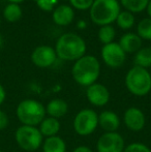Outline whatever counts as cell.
<instances>
[{"mask_svg": "<svg viewBox=\"0 0 151 152\" xmlns=\"http://www.w3.org/2000/svg\"><path fill=\"white\" fill-rule=\"evenodd\" d=\"M101 74V64L96 57L84 55L75 61L71 68L74 80L79 85L88 87L96 83Z\"/></svg>", "mask_w": 151, "mask_h": 152, "instance_id": "cell-1", "label": "cell"}, {"mask_svg": "<svg viewBox=\"0 0 151 152\" xmlns=\"http://www.w3.org/2000/svg\"><path fill=\"white\" fill-rule=\"evenodd\" d=\"M57 58L64 61H77L86 53V42L76 33H64L55 46Z\"/></svg>", "mask_w": 151, "mask_h": 152, "instance_id": "cell-2", "label": "cell"}, {"mask_svg": "<svg viewBox=\"0 0 151 152\" xmlns=\"http://www.w3.org/2000/svg\"><path fill=\"white\" fill-rule=\"evenodd\" d=\"M16 115L22 125L37 126L46 117V107L33 98L21 100L16 109Z\"/></svg>", "mask_w": 151, "mask_h": 152, "instance_id": "cell-3", "label": "cell"}, {"mask_svg": "<svg viewBox=\"0 0 151 152\" xmlns=\"http://www.w3.org/2000/svg\"><path fill=\"white\" fill-rule=\"evenodd\" d=\"M120 12L117 0H94L90 7V19L99 26L111 25L116 21Z\"/></svg>", "mask_w": 151, "mask_h": 152, "instance_id": "cell-4", "label": "cell"}, {"mask_svg": "<svg viewBox=\"0 0 151 152\" xmlns=\"http://www.w3.org/2000/svg\"><path fill=\"white\" fill-rule=\"evenodd\" d=\"M125 86L135 96H145L151 91V75L146 68L133 66L125 76Z\"/></svg>", "mask_w": 151, "mask_h": 152, "instance_id": "cell-5", "label": "cell"}, {"mask_svg": "<svg viewBox=\"0 0 151 152\" xmlns=\"http://www.w3.org/2000/svg\"><path fill=\"white\" fill-rule=\"evenodd\" d=\"M15 140L22 150L33 152L42 147L44 137L36 126L21 125L15 132Z\"/></svg>", "mask_w": 151, "mask_h": 152, "instance_id": "cell-6", "label": "cell"}, {"mask_svg": "<svg viewBox=\"0 0 151 152\" xmlns=\"http://www.w3.org/2000/svg\"><path fill=\"white\" fill-rule=\"evenodd\" d=\"M98 126V114L92 109H82L76 114L73 127L77 134L87 137L92 134Z\"/></svg>", "mask_w": 151, "mask_h": 152, "instance_id": "cell-7", "label": "cell"}, {"mask_svg": "<svg viewBox=\"0 0 151 152\" xmlns=\"http://www.w3.org/2000/svg\"><path fill=\"white\" fill-rule=\"evenodd\" d=\"M125 142L119 132H105L96 142L97 152H123Z\"/></svg>", "mask_w": 151, "mask_h": 152, "instance_id": "cell-8", "label": "cell"}, {"mask_svg": "<svg viewBox=\"0 0 151 152\" xmlns=\"http://www.w3.org/2000/svg\"><path fill=\"white\" fill-rule=\"evenodd\" d=\"M125 55L126 54L119 44L114 42L105 45L101 49V58L108 66L112 68L120 67L125 61Z\"/></svg>", "mask_w": 151, "mask_h": 152, "instance_id": "cell-9", "label": "cell"}, {"mask_svg": "<svg viewBox=\"0 0 151 152\" xmlns=\"http://www.w3.org/2000/svg\"><path fill=\"white\" fill-rule=\"evenodd\" d=\"M57 60L55 49L50 46H38L31 54V61L35 66L47 68L52 66Z\"/></svg>", "mask_w": 151, "mask_h": 152, "instance_id": "cell-10", "label": "cell"}, {"mask_svg": "<svg viewBox=\"0 0 151 152\" xmlns=\"http://www.w3.org/2000/svg\"><path fill=\"white\" fill-rule=\"evenodd\" d=\"M86 97L88 102L94 107H105L110 102V91L105 85L101 83H94L87 87Z\"/></svg>", "mask_w": 151, "mask_h": 152, "instance_id": "cell-11", "label": "cell"}, {"mask_svg": "<svg viewBox=\"0 0 151 152\" xmlns=\"http://www.w3.org/2000/svg\"><path fill=\"white\" fill-rule=\"evenodd\" d=\"M124 125L131 132H141L146 124V117L144 112L137 107H129L123 114Z\"/></svg>", "mask_w": 151, "mask_h": 152, "instance_id": "cell-12", "label": "cell"}, {"mask_svg": "<svg viewBox=\"0 0 151 152\" xmlns=\"http://www.w3.org/2000/svg\"><path fill=\"white\" fill-rule=\"evenodd\" d=\"M120 118L113 111H103L98 115V126L105 132H115L120 127Z\"/></svg>", "mask_w": 151, "mask_h": 152, "instance_id": "cell-13", "label": "cell"}, {"mask_svg": "<svg viewBox=\"0 0 151 152\" xmlns=\"http://www.w3.org/2000/svg\"><path fill=\"white\" fill-rule=\"evenodd\" d=\"M52 17L55 24L59 26H67L74 21L75 12L71 6L62 4V5H58L57 7H55Z\"/></svg>", "mask_w": 151, "mask_h": 152, "instance_id": "cell-14", "label": "cell"}, {"mask_svg": "<svg viewBox=\"0 0 151 152\" xmlns=\"http://www.w3.org/2000/svg\"><path fill=\"white\" fill-rule=\"evenodd\" d=\"M119 46L126 53H137L142 48V39L136 33H125L119 40Z\"/></svg>", "mask_w": 151, "mask_h": 152, "instance_id": "cell-15", "label": "cell"}, {"mask_svg": "<svg viewBox=\"0 0 151 152\" xmlns=\"http://www.w3.org/2000/svg\"><path fill=\"white\" fill-rule=\"evenodd\" d=\"M69 112V104L62 98H54L51 99L46 106V113L49 117L59 119L65 116Z\"/></svg>", "mask_w": 151, "mask_h": 152, "instance_id": "cell-16", "label": "cell"}, {"mask_svg": "<svg viewBox=\"0 0 151 152\" xmlns=\"http://www.w3.org/2000/svg\"><path fill=\"white\" fill-rule=\"evenodd\" d=\"M61 124L59 119L53 118V117H44V120L39 123L38 129H39L42 136L46 138L57 136L58 132H60Z\"/></svg>", "mask_w": 151, "mask_h": 152, "instance_id": "cell-17", "label": "cell"}, {"mask_svg": "<svg viewBox=\"0 0 151 152\" xmlns=\"http://www.w3.org/2000/svg\"><path fill=\"white\" fill-rule=\"evenodd\" d=\"M42 152H66V143L61 137L46 138L42 145Z\"/></svg>", "mask_w": 151, "mask_h": 152, "instance_id": "cell-18", "label": "cell"}, {"mask_svg": "<svg viewBox=\"0 0 151 152\" xmlns=\"http://www.w3.org/2000/svg\"><path fill=\"white\" fill-rule=\"evenodd\" d=\"M133 62L135 66L143 67L147 69L151 66V48L146 47V48H141L133 57Z\"/></svg>", "mask_w": 151, "mask_h": 152, "instance_id": "cell-19", "label": "cell"}, {"mask_svg": "<svg viewBox=\"0 0 151 152\" xmlns=\"http://www.w3.org/2000/svg\"><path fill=\"white\" fill-rule=\"evenodd\" d=\"M22 8L19 4L9 3L4 7L3 10V17L6 21L10 23H15L19 21L22 17Z\"/></svg>", "mask_w": 151, "mask_h": 152, "instance_id": "cell-20", "label": "cell"}, {"mask_svg": "<svg viewBox=\"0 0 151 152\" xmlns=\"http://www.w3.org/2000/svg\"><path fill=\"white\" fill-rule=\"evenodd\" d=\"M120 2L127 12L133 14V12H141L146 10L149 0H120Z\"/></svg>", "mask_w": 151, "mask_h": 152, "instance_id": "cell-21", "label": "cell"}, {"mask_svg": "<svg viewBox=\"0 0 151 152\" xmlns=\"http://www.w3.org/2000/svg\"><path fill=\"white\" fill-rule=\"evenodd\" d=\"M117 25L123 30H127L131 29L135 24V16L131 12L124 10V12H120L116 19Z\"/></svg>", "mask_w": 151, "mask_h": 152, "instance_id": "cell-22", "label": "cell"}, {"mask_svg": "<svg viewBox=\"0 0 151 152\" xmlns=\"http://www.w3.org/2000/svg\"><path fill=\"white\" fill-rule=\"evenodd\" d=\"M115 35H116V32H115V29L112 25L101 26L98 31V39L105 45L113 42Z\"/></svg>", "mask_w": 151, "mask_h": 152, "instance_id": "cell-23", "label": "cell"}, {"mask_svg": "<svg viewBox=\"0 0 151 152\" xmlns=\"http://www.w3.org/2000/svg\"><path fill=\"white\" fill-rule=\"evenodd\" d=\"M137 31L141 39L151 40V19L146 18L140 21L137 26Z\"/></svg>", "mask_w": 151, "mask_h": 152, "instance_id": "cell-24", "label": "cell"}, {"mask_svg": "<svg viewBox=\"0 0 151 152\" xmlns=\"http://www.w3.org/2000/svg\"><path fill=\"white\" fill-rule=\"evenodd\" d=\"M123 152H151V149L143 143L135 142L125 146Z\"/></svg>", "mask_w": 151, "mask_h": 152, "instance_id": "cell-25", "label": "cell"}, {"mask_svg": "<svg viewBox=\"0 0 151 152\" xmlns=\"http://www.w3.org/2000/svg\"><path fill=\"white\" fill-rule=\"evenodd\" d=\"M71 6L79 10H90L91 5L93 4L94 0H69Z\"/></svg>", "mask_w": 151, "mask_h": 152, "instance_id": "cell-26", "label": "cell"}, {"mask_svg": "<svg viewBox=\"0 0 151 152\" xmlns=\"http://www.w3.org/2000/svg\"><path fill=\"white\" fill-rule=\"evenodd\" d=\"M37 6L44 12H52L58 3V0H37Z\"/></svg>", "mask_w": 151, "mask_h": 152, "instance_id": "cell-27", "label": "cell"}, {"mask_svg": "<svg viewBox=\"0 0 151 152\" xmlns=\"http://www.w3.org/2000/svg\"><path fill=\"white\" fill-rule=\"evenodd\" d=\"M8 124H9V118L8 115L4 112L3 110L0 109V130H4L7 128Z\"/></svg>", "mask_w": 151, "mask_h": 152, "instance_id": "cell-28", "label": "cell"}, {"mask_svg": "<svg viewBox=\"0 0 151 152\" xmlns=\"http://www.w3.org/2000/svg\"><path fill=\"white\" fill-rule=\"evenodd\" d=\"M73 152H93V151H92V149L89 148L88 146H84V145H82V146L76 147V148L73 150Z\"/></svg>", "mask_w": 151, "mask_h": 152, "instance_id": "cell-29", "label": "cell"}, {"mask_svg": "<svg viewBox=\"0 0 151 152\" xmlns=\"http://www.w3.org/2000/svg\"><path fill=\"white\" fill-rule=\"evenodd\" d=\"M5 98H6V91L4 89V87L0 84V106L3 104V102H5Z\"/></svg>", "mask_w": 151, "mask_h": 152, "instance_id": "cell-30", "label": "cell"}, {"mask_svg": "<svg viewBox=\"0 0 151 152\" xmlns=\"http://www.w3.org/2000/svg\"><path fill=\"white\" fill-rule=\"evenodd\" d=\"M146 10H147L148 16H149V18L151 19V0H149V2H148V5H147V7H146Z\"/></svg>", "mask_w": 151, "mask_h": 152, "instance_id": "cell-31", "label": "cell"}, {"mask_svg": "<svg viewBox=\"0 0 151 152\" xmlns=\"http://www.w3.org/2000/svg\"><path fill=\"white\" fill-rule=\"evenodd\" d=\"M9 3H16V4H19L21 3V2H23L24 0H7Z\"/></svg>", "mask_w": 151, "mask_h": 152, "instance_id": "cell-32", "label": "cell"}, {"mask_svg": "<svg viewBox=\"0 0 151 152\" xmlns=\"http://www.w3.org/2000/svg\"><path fill=\"white\" fill-rule=\"evenodd\" d=\"M2 45H3V38H2V35L0 34V49L2 48Z\"/></svg>", "mask_w": 151, "mask_h": 152, "instance_id": "cell-33", "label": "cell"}, {"mask_svg": "<svg viewBox=\"0 0 151 152\" xmlns=\"http://www.w3.org/2000/svg\"><path fill=\"white\" fill-rule=\"evenodd\" d=\"M0 152H3V151H2V150H1V149H0Z\"/></svg>", "mask_w": 151, "mask_h": 152, "instance_id": "cell-34", "label": "cell"}]
</instances>
